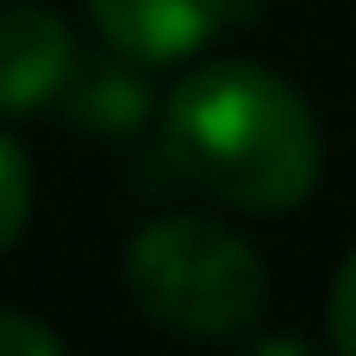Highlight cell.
I'll return each mask as SVG.
<instances>
[{"instance_id":"7a4b0ae2","label":"cell","mask_w":356,"mask_h":356,"mask_svg":"<svg viewBox=\"0 0 356 356\" xmlns=\"http://www.w3.org/2000/svg\"><path fill=\"white\" fill-rule=\"evenodd\" d=\"M131 300L181 338H238L257 325L269 275L263 257L219 219L169 213L150 219L125 250Z\"/></svg>"},{"instance_id":"5b68a950","label":"cell","mask_w":356,"mask_h":356,"mask_svg":"<svg viewBox=\"0 0 356 356\" xmlns=\"http://www.w3.org/2000/svg\"><path fill=\"white\" fill-rule=\"evenodd\" d=\"M138 69H144V63H131V56H119V50H113V63H88V69L75 63V75H69V88H63L69 119H75L81 131H106V138L138 131L144 113H150V88H144Z\"/></svg>"},{"instance_id":"9c48e42d","label":"cell","mask_w":356,"mask_h":356,"mask_svg":"<svg viewBox=\"0 0 356 356\" xmlns=\"http://www.w3.org/2000/svg\"><path fill=\"white\" fill-rule=\"evenodd\" d=\"M244 356H313V350H307L300 338H257Z\"/></svg>"},{"instance_id":"6da1fadb","label":"cell","mask_w":356,"mask_h":356,"mask_svg":"<svg viewBox=\"0 0 356 356\" xmlns=\"http://www.w3.org/2000/svg\"><path fill=\"white\" fill-rule=\"evenodd\" d=\"M175 175L238 213H288L319 181L313 106L257 63H207L163 100Z\"/></svg>"},{"instance_id":"277c9868","label":"cell","mask_w":356,"mask_h":356,"mask_svg":"<svg viewBox=\"0 0 356 356\" xmlns=\"http://www.w3.org/2000/svg\"><path fill=\"white\" fill-rule=\"evenodd\" d=\"M75 75V38L44 6H0V119L50 106Z\"/></svg>"},{"instance_id":"52a82bcc","label":"cell","mask_w":356,"mask_h":356,"mask_svg":"<svg viewBox=\"0 0 356 356\" xmlns=\"http://www.w3.org/2000/svg\"><path fill=\"white\" fill-rule=\"evenodd\" d=\"M0 356H69L50 325H38L31 313H0Z\"/></svg>"},{"instance_id":"3957f363","label":"cell","mask_w":356,"mask_h":356,"mask_svg":"<svg viewBox=\"0 0 356 356\" xmlns=\"http://www.w3.org/2000/svg\"><path fill=\"white\" fill-rule=\"evenodd\" d=\"M238 13H244L238 0H88V19L106 38V50H119L144 69L194 56Z\"/></svg>"},{"instance_id":"8992f818","label":"cell","mask_w":356,"mask_h":356,"mask_svg":"<svg viewBox=\"0 0 356 356\" xmlns=\"http://www.w3.org/2000/svg\"><path fill=\"white\" fill-rule=\"evenodd\" d=\"M25 213H31V163H25V150L0 131V250L25 232Z\"/></svg>"},{"instance_id":"ba28073f","label":"cell","mask_w":356,"mask_h":356,"mask_svg":"<svg viewBox=\"0 0 356 356\" xmlns=\"http://www.w3.org/2000/svg\"><path fill=\"white\" fill-rule=\"evenodd\" d=\"M332 344H338V356H356V257L332 282Z\"/></svg>"}]
</instances>
